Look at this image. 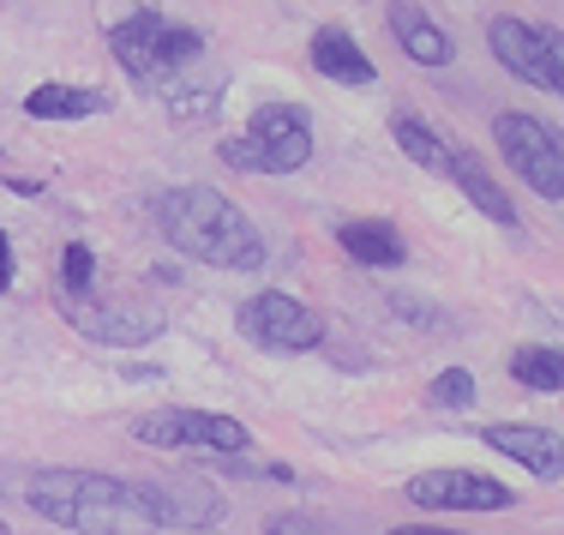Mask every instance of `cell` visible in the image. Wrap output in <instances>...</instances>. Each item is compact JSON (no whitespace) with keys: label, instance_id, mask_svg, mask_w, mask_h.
<instances>
[{"label":"cell","instance_id":"1","mask_svg":"<svg viewBox=\"0 0 564 535\" xmlns=\"http://www.w3.org/2000/svg\"><path fill=\"white\" fill-rule=\"evenodd\" d=\"M31 512L73 535H156L163 512H156L151 481H120L97 470H36L24 481Z\"/></svg>","mask_w":564,"mask_h":535},{"label":"cell","instance_id":"2","mask_svg":"<svg viewBox=\"0 0 564 535\" xmlns=\"http://www.w3.org/2000/svg\"><path fill=\"white\" fill-rule=\"evenodd\" d=\"M156 223H163L169 247L181 259L217 265V271H252L264 265V240L252 229V217L223 199L217 186H169L156 199Z\"/></svg>","mask_w":564,"mask_h":535},{"label":"cell","instance_id":"3","mask_svg":"<svg viewBox=\"0 0 564 535\" xmlns=\"http://www.w3.org/2000/svg\"><path fill=\"white\" fill-rule=\"evenodd\" d=\"M492 139H499V157L522 175V186L541 199H564V132L541 115H499L492 120Z\"/></svg>","mask_w":564,"mask_h":535},{"label":"cell","instance_id":"4","mask_svg":"<svg viewBox=\"0 0 564 535\" xmlns=\"http://www.w3.org/2000/svg\"><path fill=\"white\" fill-rule=\"evenodd\" d=\"M132 439L156 451H205V458L252 451V434L235 416H205V409H151V416L132 421Z\"/></svg>","mask_w":564,"mask_h":535},{"label":"cell","instance_id":"5","mask_svg":"<svg viewBox=\"0 0 564 535\" xmlns=\"http://www.w3.org/2000/svg\"><path fill=\"white\" fill-rule=\"evenodd\" d=\"M235 325H240V338H247V343L276 350V355H301V350H318V343H325V319H318L306 301L282 296V289L252 296L235 313Z\"/></svg>","mask_w":564,"mask_h":535},{"label":"cell","instance_id":"6","mask_svg":"<svg viewBox=\"0 0 564 535\" xmlns=\"http://www.w3.org/2000/svg\"><path fill=\"white\" fill-rule=\"evenodd\" d=\"M402 493L421 512H510L517 505V488H505L499 475H480V470H421Z\"/></svg>","mask_w":564,"mask_h":535},{"label":"cell","instance_id":"7","mask_svg":"<svg viewBox=\"0 0 564 535\" xmlns=\"http://www.w3.org/2000/svg\"><path fill=\"white\" fill-rule=\"evenodd\" d=\"M61 313L90 343H115V350H139V343L163 338V313L144 301H90V289H85V296H61Z\"/></svg>","mask_w":564,"mask_h":535},{"label":"cell","instance_id":"8","mask_svg":"<svg viewBox=\"0 0 564 535\" xmlns=\"http://www.w3.org/2000/svg\"><path fill=\"white\" fill-rule=\"evenodd\" d=\"M247 145L264 175H294L313 157V120H306L301 103H264V109H252Z\"/></svg>","mask_w":564,"mask_h":535},{"label":"cell","instance_id":"9","mask_svg":"<svg viewBox=\"0 0 564 535\" xmlns=\"http://www.w3.org/2000/svg\"><path fill=\"white\" fill-rule=\"evenodd\" d=\"M475 439H480V446H492L499 458L522 463V470L541 475V481H558V475H564V439L553 434V427H529V421H487Z\"/></svg>","mask_w":564,"mask_h":535},{"label":"cell","instance_id":"10","mask_svg":"<svg viewBox=\"0 0 564 535\" xmlns=\"http://www.w3.org/2000/svg\"><path fill=\"white\" fill-rule=\"evenodd\" d=\"M487 49H492V61H499L510 78H522V85H534V90H553L546 49H541V31H534V24H522V19L505 12V19L487 24Z\"/></svg>","mask_w":564,"mask_h":535},{"label":"cell","instance_id":"11","mask_svg":"<svg viewBox=\"0 0 564 535\" xmlns=\"http://www.w3.org/2000/svg\"><path fill=\"white\" fill-rule=\"evenodd\" d=\"M156 31H163V12L156 7H139L132 19H120L115 31H109V49H115V61L127 66V78L139 90H151V85H163V61H156Z\"/></svg>","mask_w":564,"mask_h":535},{"label":"cell","instance_id":"12","mask_svg":"<svg viewBox=\"0 0 564 535\" xmlns=\"http://www.w3.org/2000/svg\"><path fill=\"white\" fill-rule=\"evenodd\" d=\"M445 175L463 186V199L480 211V217H492V223H505V229H517V205H510L505 186L492 181V169L480 163V151H468V145H451V151H445Z\"/></svg>","mask_w":564,"mask_h":535},{"label":"cell","instance_id":"13","mask_svg":"<svg viewBox=\"0 0 564 535\" xmlns=\"http://www.w3.org/2000/svg\"><path fill=\"white\" fill-rule=\"evenodd\" d=\"M306 55L325 78H337V85H372V61L367 49L355 43V36L343 31V24H325V31H313V43H306Z\"/></svg>","mask_w":564,"mask_h":535},{"label":"cell","instance_id":"14","mask_svg":"<svg viewBox=\"0 0 564 535\" xmlns=\"http://www.w3.org/2000/svg\"><path fill=\"white\" fill-rule=\"evenodd\" d=\"M337 247L348 253L355 265H402L409 259V247H402V235L391 229V223H379V217H348L337 223Z\"/></svg>","mask_w":564,"mask_h":535},{"label":"cell","instance_id":"15","mask_svg":"<svg viewBox=\"0 0 564 535\" xmlns=\"http://www.w3.org/2000/svg\"><path fill=\"white\" fill-rule=\"evenodd\" d=\"M391 31H397V43H402V55H414L421 66H445L456 55V43L438 31L433 19H426L421 7H414V0H397V7H391Z\"/></svg>","mask_w":564,"mask_h":535},{"label":"cell","instance_id":"16","mask_svg":"<svg viewBox=\"0 0 564 535\" xmlns=\"http://www.w3.org/2000/svg\"><path fill=\"white\" fill-rule=\"evenodd\" d=\"M24 115L31 120H90V115H109V97L90 85H36L24 97Z\"/></svg>","mask_w":564,"mask_h":535},{"label":"cell","instance_id":"17","mask_svg":"<svg viewBox=\"0 0 564 535\" xmlns=\"http://www.w3.org/2000/svg\"><path fill=\"white\" fill-rule=\"evenodd\" d=\"M510 379H517L522 392H541V397L564 392V350H546V343L517 350V355H510Z\"/></svg>","mask_w":564,"mask_h":535},{"label":"cell","instance_id":"18","mask_svg":"<svg viewBox=\"0 0 564 535\" xmlns=\"http://www.w3.org/2000/svg\"><path fill=\"white\" fill-rule=\"evenodd\" d=\"M391 132H397V151H409L421 169H433V175H445V151H451V145L438 139V132L426 127V120L414 115V109H397V115H391Z\"/></svg>","mask_w":564,"mask_h":535},{"label":"cell","instance_id":"19","mask_svg":"<svg viewBox=\"0 0 564 535\" xmlns=\"http://www.w3.org/2000/svg\"><path fill=\"white\" fill-rule=\"evenodd\" d=\"M198 55H205V36L193 31V24H169L156 31V61H163V73H174V66H193Z\"/></svg>","mask_w":564,"mask_h":535},{"label":"cell","instance_id":"20","mask_svg":"<svg viewBox=\"0 0 564 535\" xmlns=\"http://www.w3.org/2000/svg\"><path fill=\"white\" fill-rule=\"evenodd\" d=\"M426 397H433L438 409H468V404H475V373H468V367H445L433 385H426Z\"/></svg>","mask_w":564,"mask_h":535},{"label":"cell","instance_id":"21","mask_svg":"<svg viewBox=\"0 0 564 535\" xmlns=\"http://www.w3.org/2000/svg\"><path fill=\"white\" fill-rule=\"evenodd\" d=\"M264 535H343V529L318 512H276L271 524H264Z\"/></svg>","mask_w":564,"mask_h":535},{"label":"cell","instance_id":"22","mask_svg":"<svg viewBox=\"0 0 564 535\" xmlns=\"http://www.w3.org/2000/svg\"><path fill=\"white\" fill-rule=\"evenodd\" d=\"M90 271H97L90 247H85V240H73V247H66V277H61V296H85V289H90Z\"/></svg>","mask_w":564,"mask_h":535},{"label":"cell","instance_id":"23","mask_svg":"<svg viewBox=\"0 0 564 535\" xmlns=\"http://www.w3.org/2000/svg\"><path fill=\"white\" fill-rule=\"evenodd\" d=\"M541 49H546V73H553V90L564 97V31L541 24Z\"/></svg>","mask_w":564,"mask_h":535},{"label":"cell","instance_id":"24","mask_svg":"<svg viewBox=\"0 0 564 535\" xmlns=\"http://www.w3.org/2000/svg\"><path fill=\"white\" fill-rule=\"evenodd\" d=\"M391 313L409 319V325H445V313H438V307H426V301H414V296H391Z\"/></svg>","mask_w":564,"mask_h":535},{"label":"cell","instance_id":"25","mask_svg":"<svg viewBox=\"0 0 564 535\" xmlns=\"http://www.w3.org/2000/svg\"><path fill=\"white\" fill-rule=\"evenodd\" d=\"M217 151H223V163H228V169H259V157H252V145H247V139H223Z\"/></svg>","mask_w":564,"mask_h":535},{"label":"cell","instance_id":"26","mask_svg":"<svg viewBox=\"0 0 564 535\" xmlns=\"http://www.w3.org/2000/svg\"><path fill=\"white\" fill-rule=\"evenodd\" d=\"M7 289H12V240L0 235V296H7Z\"/></svg>","mask_w":564,"mask_h":535},{"label":"cell","instance_id":"27","mask_svg":"<svg viewBox=\"0 0 564 535\" xmlns=\"http://www.w3.org/2000/svg\"><path fill=\"white\" fill-rule=\"evenodd\" d=\"M391 535H456V529H426V524H409V529H391Z\"/></svg>","mask_w":564,"mask_h":535},{"label":"cell","instance_id":"28","mask_svg":"<svg viewBox=\"0 0 564 535\" xmlns=\"http://www.w3.org/2000/svg\"><path fill=\"white\" fill-rule=\"evenodd\" d=\"M0 535H7V524H0Z\"/></svg>","mask_w":564,"mask_h":535}]
</instances>
